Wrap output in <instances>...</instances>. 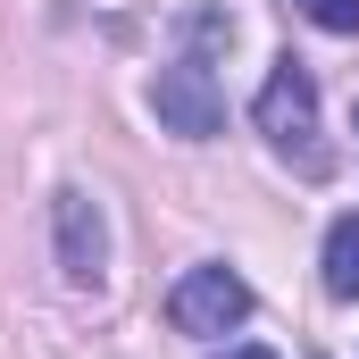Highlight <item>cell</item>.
<instances>
[{"label": "cell", "mask_w": 359, "mask_h": 359, "mask_svg": "<svg viewBox=\"0 0 359 359\" xmlns=\"http://www.w3.org/2000/svg\"><path fill=\"white\" fill-rule=\"evenodd\" d=\"M59 268H67V284H100V268H109V226H100V209H92L84 192H59Z\"/></svg>", "instance_id": "cell-4"}, {"label": "cell", "mask_w": 359, "mask_h": 359, "mask_svg": "<svg viewBox=\"0 0 359 359\" xmlns=\"http://www.w3.org/2000/svg\"><path fill=\"white\" fill-rule=\"evenodd\" d=\"M351 126H359V117H351Z\"/></svg>", "instance_id": "cell-8"}, {"label": "cell", "mask_w": 359, "mask_h": 359, "mask_svg": "<svg viewBox=\"0 0 359 359\" xmlns=\"http://www.w3.org/2000/svg\"><path fill=\"white\" fill-rule=\"evenodd\" d=\"M259 134H268L276 151H301L309 168H326L318 151H309V134H318V84H309V67L301 59H276V76L259 84Z\"/></svg>", "instance_id": "cell-2"}, {"label": "cell", "mask_w": 359, "mask_h": 359, "mask_svg": "<svg viewBox=\"0 0 359 359\" xmlns=\"http://www.w3.org/2000/svg\"><path fill=\"white\" fill-rule=\"evenodd\" d=\"M168 318H176L184 334H234V326L251 318V284L226 268V259H201V268H184V284L168 292Z\"/></svg>", "instance_id": "cell-1"}, {"label": "cell", "mask_w": 359, "mask_h": 359, "mask_svg": "<svg viewBox=\"0 0 359 359\" xmlns=\"http://www.w3.org/2000/svg\"><path fill=\"white\" fill-rule=\"evenodd\" d=\"M309 25H326V34H359V0H292Z\"/></svg>", "instance_id": "cell-6"}, {"label": "cell", "mask_w": 359, "mask_h": 359, "mask_svg": "<svg viewBox=\"0 0 359 359\" xmlns=\"http://www.w3.org/2000/svg\"><path fill=\"white\" fill-rule=\"evenodd\" d=\"M226 359H276V351H259V343H243V351H226Z\"/></svg>", "instance_id": "cell-7"}, {"label": "cell", "mask_w": 359, "mask_h": 359, "mask_svg": "<svg viewBox=\"0 0 359 359\" xmlns=\"http://www.w3.org/2000/svg\"><path fill=\"white\" fill-rule=\"evenodd\" d=\"M326 292L334 301H359V217H334L326 226Z\"/></svg>", "instance_id": "cell-5"}, {"label": "cell", "mask_w": 359, "mask_h": 359, "mask_svg": "<svg viewBox=\"0 0 359 359\" xmlns=\"http://www.w3.org/2000/svg\"><path fill=\"white\" fill-rule=\"evenodd\" d=\"M151 109H159V126H168V134H184V142H209V134H226V92H217V76H209L201 59L159 67Z\"/></svg>", "instance_id": "cell-3"}]
</instances>
